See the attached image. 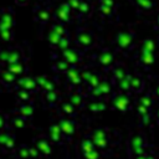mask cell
<instances>
[{
    "label": "cell",
    "instance_id": "1",
    "mask_svg": "<svg viewBox=\"0 0 159 159\" xmlns=\"http://www.w3.org/2000/svg\"><path fill=\"white\" fill-rule=\"evenodd\" d=\"M35 19L41 24H47L52 19V9L50 2H36L34 6Z\"/></svg>",
    "mask_w": 159,
    "mask_h": 159
},
{
    "label": "cell",
    "instance_id": "2",
    "mask_svg": "<svg viewBox=\"0 0 159 159\" xmlns=\"http://www.w3.org/2000/svg\"><path fill=\"white\" fill-rule=\"evenodd\" d=\"M15 24V16L11 7H4L0 16V30H10Z\"/></svg>",
    "mask_w": 159,
    "mask_h": 159
},
{
    "label": "cell",
    "instance_id": "3",
    "mask_svg": "<svg viewBox=\"0 0 159 159\" xmlns=\"http://www.w3.org/2000/svg\"><path fill=\"white\" fill-rule=\"evenodd\" d=\"M96 7L93 6V2L92 0H81L77 10H76V14L81 17H87L88 15H91L93 12Z\"/></svg>",
    "mask_w": 159,
    "mask_h": 159
},
{
    "label": "cell",
    "instance_id": "4",
    "mask_svg": "<svg viewBox=\"0 0 159 159\" xmlns=\"http://www.w3.org/2000/svg\"><path fill=\"white\" fill-rule=\"evenodd\" d=\"M133 39H134V35H133L132 31H120L117 35L116 41H117V43H118L119 47L125 48V47H128L133 42Z\"/></svg>",
    "mask_w": 159,
    "mask_h": 159
},
{
    "label": "cell",
    "instance_id": "5",
    "mask_svg": "<svg viewBox=\"0 0 159 159\" xmlns=\"http://www.w3.org/2000/svg\"><path fill=\"white\" fill-rule=\"evenodd\" d=\"M97 11V14L103 17V19H113L117 15V10L118 7H112V6H107V5H98L94 9Z\"/></svg>",
    "mask_w": 159,
    "mask_h": 159
},
{
    "label": "cell",
    "instance_id": "6",
    "mask_svg": "<svg viewBox=\"0 0 159 159\" xmlns=\"http://www.w3.org/2000/svg\"><path fill=\"white\" fill-rule=\"evenodd\" d=\"M133 4L139 12H150L155 7L157 0H134Z\"/></svg>",
    "mask_w": 159,
    "mask_h": 159
},
{
    "label": "cell",
    "instance_id": "7",
    "mask_svg": "<svg viewBox=\"0 0 159 159\" xmlns=\"http://www.w3.org/2000/svg\"><path fill=\"white\" fill-rule=\"evenodd\" d=\"M51 9L53 11V17L58 21V22H62V24H67L72 20V14H68L63 10H61L60 7L55 6V5H51Z\"/></svg>",
    "mask_w": 159,
    "mask_h": 159
},
{
    "label": "cell",
    "instance_id": "8",
    "mask_svg": "<svg viewBox=\"0 0 159 159\" xmlns=\"http://www.w3.org/2000/svg\"><path fill=\"white\" fill-rule=\"evenodd\" d=\"M51 30H52L53 32H56L57 35H60L61 37H65V36L67 35L66 27L63 26V24H62V22H58V21L52 24V26H51Z\"/></svg>",
    "mask_w": 159,
    "mask_h": 159
},
{
    "label": "cell",
    "instance_id": "9",
    "mask_svg": "<svg viewBox=\"0 0 159 159\" xmlns=\"http://www.w3.org/2000/svg\"><path fill=\"white\" fill-rule=\"evenodd\" d=\"M92 35L89 34V32H78V41L81 42V43H83V45H88V43H91L92 42Z\"/></svg>",
    "mask_w": 159,
    "mask_h": 159
},
{
    "label": "cell",
    "instance_id": "10",
    "mask_svg": "<svg viewBox=\"0 0 159 159\" xmlns=\"http://www.w3.org/2000/svg\"><path fill=\"white\" fill-rule=\"evenodd\" d=\"M98 5H107L112 7H118V0H97Z\"/></svg>",
    "mask_w": 159,
    "mask_h": 159
},
{
    "label": "cell",
    "instance_id": "11",
    "mask_svg": "<svg viewBox=\"0 0 159 159\" xmlns=\"http://www.w3.org/2000/svg\"><path fill=\"white\" fill-rule=\"evenodd\" d=\"M48 40H51V42H53V43H58L60 40H61V36L57 35L56 32H53V31L51 30L50 34H48Z\"/></svg>",
    "mask_w": 159,
    "mask_h": 159
},
{
    "label": "cell",
    "instance_id": "12",
    "mask_svg": "<svg viewBox=\"0 0 159 159\" xmlns=\"http://www.w3.org/2000/svg\"><path fill=\"white\" fill-rule=\"evenodd\" d=\"M11 36H12L11 29H10V30H0V37H1V39L9 40V39H11Z\"/></svg>",
    "mask_w": 159,
    "mask_h": 159
},
{
    "label": "cell",
    "instance_id": "13",
    "mask_svg": "<svg viewBox=\"0 0 159 159\" xmlns=\"http://www.w3.org/2000/svg\"><path fill=\"white\" fill-rule=\"evenodd\" d=\"M66 1H67V4L70 5V7L72 9V11L76 12V10H77V7H78L81 0H66Z\"/></svg>",
    "mask_w": 159,
    "mask_h": 159
},
{
    "label": "cell",
    "instance_id": "14",
    "mask_svg": "<svg viewBox=\"0 0 159 159\" xmlns=\"http://www.w3.org/2000/svg\"><path fill=\"white\" fill-rule=\"evenodd\" d=\"M101 60L104 62V63H108V62H111V60H112V57L109 56V55H103L102 57H101Z\"/></svg>",
    "mask_w": 159,
    "mask_h": 159
},
{
    "label": "cell",
    "instance_id": "15",
    "mask_svg": "<svg viewBox=\"0 0 159 159\" xmlns=\"http://www.w3.org/2000/svg\"><path fill=\"white\" fill-rule=\"evenodd\" d=\"M15 2L17 5H20V6H25V5H27L30 2V0H15Z\"/></svg>",
    "mask_w": 159,
    "mask_h": 159
},
{
    "label": "cell",
    "instance_id": "16",
    "mask_svg": "<svg viewBox=\"0 0 159 159\" xmlns=\"http://www.w3.org/2000/svg\"><path fill=\"white\" fill-rule=\"evenodd\" d=\"M155 26L159 29V14L157 15V19H155Z\"/></svg>",
    "mask_w": 159,
    "mask_h": 159
},
{
    "label": "cell",
    "instance_id": "17",
    "mask_svg": "<svg viewBox=\"0 0 159 159\" xmlns=\"http://www.w3.org/2000/svg\"><path fill=\"white\" fill-rule=\"evenodd\" d=\"M37 2H50V0H37Z\"/></svg>",
    "mask_w": 159,
    "mask_h": 159
},
{
    "label": "cell",
    "instance_id": "18",
    "mask_svg": "<svg viewBox=\"0 0 159 159\" xmlns=\"http://www.w3.org/2000/svg\"><path fill=\"white\" fill-rule=\"evenodd\" d=\"M2 9H4V7H1V6H0V16H1V14H2Z\"/></svg>",
    "mask_w": 159,
    "mask_h": 159
},
{
    "label": "cell",
    "instance_id": "19",
    "mask_svg": "<svg viewBox=\"0 0 159 159\" xmlns=\"http://www.w3.org/2000/svg\"><path fill=\"white\" fill-rule=\"evenodd\" d=\"M157 93H158V96H159V88H158V91H157Z\"/></svg>",
    "mask_w": 159,
    "mask_h": 159
},
{
    "label": "cell",
    "instance_id": "20",
    "mask_svg": "<svg viewBox=\"0 0 159 159\" xmlns=\"http://www.w3.org/2000/svg\"><path fill=\"white\" fill-rule=\"evenodd\" d=\"M132 1H134V0H132Z\"/></svg>",
    "mask_w": 159,
    "mask_h": 159
}]
</instances>
